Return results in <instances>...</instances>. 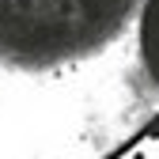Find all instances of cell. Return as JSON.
<instances>
[{
	"label": "cell",
	"mask_w": 159,
	"mask_h": 159,
	"mask_svg": "<svg viewBox=\"0 0 159 159\" xmlns=\"http://www.w3.org/2000/svg\"><path fill=\"white\" fill-rule=\"evenodd\" d=\"M140 0H0V65L46 72L102 53Z\"/></svg>",
	"instance_id": "1"
},
{
	"label": "cell",
	"mask_w": 159,
	"mask_h": 159,
	"mask_svg": "<svg viewBox=\"0 0 159 159\" xmlns=\"http://www.w3.org/2000/svg\"><path fill=\"white\" fill-rule=\"evenodd\" d=\"M136 27H140V61H144V72L152 80V87H159V0H140Z\"/></svg>",
	"instance_id": "2"
}]
</instances>
